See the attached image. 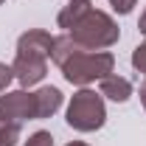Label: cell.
<instances>
[{"label": "cell", "instance_id": "cell-5", "mask_svg": "<svg viewBox=\"0 0 146 146\" xmlns=\"http://www.w3.org/2000/svg\"><path fill=\"white\" fill-rule=\"evenodd\" d=\"M11 70H14V79L23 87H34L48 73V56L31 54V51H17L14 62H11Z\"/></svg>", "mask_w": 146, "mask_h": 146}, {"label": "cell", "instance_id": "cell-16", "mask_svg": "<svg viewBox=\"0 0 146 146\" xmlns=\"http://www.w3.org/2000/svg\"><path fill=\"white\" fill-rule=\"evenodd\" d=\"M68 146H87V143H84V141H70Z\"/></svg>", "mask_w": 146, "mask_h": 146}, {"label": "cell", "instance_id": "cell-9", "mask_svg": "<svg viewBox=\"0 0 146 146\" xmlns=\"http://www.w3.org/2000/svg\"><path fill=\"white\" fill-rule=\"evenodd\" d=\"M20 143V127L0 124V146H17Z\"/></svg>", "mask_w": 146, "mask_h": 146}, {"label": "cell", "instance_id": "cell-14", "mask_svg": "<svg viewBox=\"0 0 146 146\" xmlns=\"http://www.w3.org/2000/svg\"><path fill=\"white\" fill-rule=\"evenodd\" d=\"M138 96H141V104L146 110V76H143V82H141V87H138Z\"/></svg>", "mask_w": 146, "mask_h": 146}, {"label": "cell", "instance_id": "cell-15", "mask_svg": "<svg viewBox=\"0 0 146 146\" xmlns=\"http://www.w3.org/2000/svg\"><path fill=\"white\" fill-rule=\"evenodd\" d=\"M138 31L146 36V9H143V14H141V20H138Z\"/></svg>", "mask_w": 146, "mask_h": 146}, {"label": "cell", "instance_id": "cell-4", "mask_svg": "<svg viewBox=\"0 0 146 146\" xmlns=\"http://www.w3.org/2000/svg\"><path fill=\"white\" fill-rule=\"evenodd\" d=\"M25 121H36V98L28 90H11L0 96V124L23 127Z\"/></svg>", "mask_w": 146, "mask_h": 146}, {"label": "cell", "instance_id": "cell-13", "mask_svg": "<svg viewBox=\"0 0 146 146\" xmlns=\"http://www.w3.org/2000/svg\"><path fill=\"white\" fill-rule=\"evenodd\" d=\"M11 79H14V70H11V65L0 62V93H6V87L11 84Z\"/></svg>", "mask_w": 146, "mask_h": 146}, {"label": "cell", "instance_id": "cell-2", "mask_svg": "<svg viewBox=\"0 0 146 146\" xmlns=\"http://www.w3.org/2000/svg\"><path fill=\"white\" fill-rule=\"evenodd\" d=\"M115 68V56L110 51H87V48H79L76 54L59 68L65 82H70L76 87H87L93 82H101L104 76H110Z\"/></svg>", "mask_w": 146, "mask_h": 146}, {"label": "cell", "instance_id": "cell-8", "mask_svg": "<svg viewBox=\"0 0 146 146\" xmlns=\"http://www.w3.org/2000/svg\"><path fill=\"white\" fill-rule=\"evenodd\" d=\"M79 48H82V45H76L70 34L54 36V51H51V59H54L56 65L62 68V65H65V62H68V59H70V56L76 54V51H79Z\"/></svg>", "mask_w": 146, "mask_h": 146}, {"label": "cell", "instance_id": "cell-17", "mask_svg": "<svg viewBox=\"0 0 146 146\" xmlns=\"http://www.w3.org/2000/svg\"><path fill=\"white\" fill-rule=\"evenodd\" d=\"M3 3H6V0H0V6H3Z\"/></svg>", "mask_w": 146, "mask_h": 146}, {"label": "cell", "instance_id": "cell-7", "mask_svg": "<svg viewBox=\"0 0 146 146\" xmlns=\"http://www.w3.org/2000/svg\"><path fill=\"white\" fill-rule=\"evenodd\" d=\"M34 98H36V121H42V118H51V115L59 112L65 96H62L59 87H39L34 93Z\"/></svg>", "mask_w": 146, "mask_h": 146}, {"label": "cell", "instance_id": "cell-11", "mask_svg": "<svg viewBox=\"0 0 146 146\" xmlns=\"http://www.w3.org/2000/svg\"><path fill=\"white\" fill-rule=\"evenodd\" d=\"M132 68L138 73H146V39L132 51Z\"/></svg>", "mask_w": 146, "mask_h": 146}, {"label": "cell", "instance_id": "cell-12", "mask_svg": "<svg viewBox=\"0 0 146 146\" xmlns=\"http://www.w3.org/2000/svg\"><path fill=\"white\" fill-rule=\"evenodd\" d=\"M110 6H112V11H115V14H121V17H124V14H132V9H135V3H138V0H107Z\"/></svg>", "mask_w": 146, "mask_h": 146}, {"label": "cell", "instance_id": "cell-1", "mask_svg": "<svg viewBox=\"0 0 146 146\" xmlns=\"http://www.w3.org/2000/svg\"><path fill=\"white\" fill-rule=\"evenodd\" d=\"M65 34H70L73 42L87 48V51H107V48H112L121 39V28H118V23L110 17L107 11L90 6Z\"/></svg>", "mask_w": 146, "mask_h": 146}, {"label": "cell", "instance_id": "cell-6", "mask_svg": "<svg viewBox=\"0 0 146 146\" xmlns=\"http://www.w3.org/2000/svg\"><path fill=\"white\" fill-rule=\"evenodd\" d=\"M98 93L110 98V101H115V104H124L132 98V82L124 79V76H118V73H110L101 79V84H98Z\"/></svg>", "mask_w": 146, "mask_h": 146}, {"label": "cell", "instance_id": "cell-10", "mask_svg": "<svg viewBox=\"0 0 146 146\" xmlns=\"http://www.w3.org/2000/svg\"><path fill=\"white\" fill-rule=\"evenodd\" d=\"M23 146H54V135L45 129H36L34 135H28V141H23Z\"/></svg>", "mask_w": 146, "mask_h": 146}, {"label": "cell", "instance_id": "cell-3", "mask_svg": "<svg viewBox=\"0 0 146 146\" xmlns=\"http://www.w3.org/2000/svg\"><path fill=\"white\" fill-rule=\"evenodd\" d=\"M68 127L76 132H96L107 124V107H104V96L90 90V87H79L70 96V104L65 112Z\"/></svg>", "mask_w": 146, "mask_h": 146}]
</instances>
